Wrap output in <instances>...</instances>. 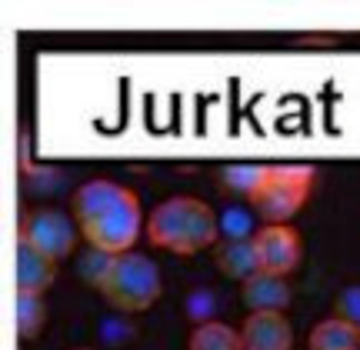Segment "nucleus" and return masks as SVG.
Segmentation results:
<instances>
[{
  "label": "nucleus",
  "instance_id": "obj_4",
  "mask_svg": "<svg viewBox=\"0 0 360 350\" xmlns=\"http://www.w3.org/2000/svg\"><path fill=\"white\" fill-rule=\"evenodd\" d=\"M101 294L117 311L143 313L160 300V294H164V277H160V267H157L147 254L130 250V254H120V257L114 260V267L107 273Z\"/></svg>",
  "mask_w": 360,
  "mask_h": 350
},
{
  "label": "nucleus",
  "instance_id": "obj_8",
  "mask_svg": "<svg viewBox=\"0 0 360 350\" xmlns=\"http://www.w3.org/2000/svg\"><path fill=\"white\" fill-rule=\"evenodd\" d=\"M240 337L247 350H294V327L287 313H247Z\"/></svg>",
  "mask_w": 360,
  "mask_h": 350
},
{
  "label": "nucleus",
  "instance_id": "obj_14",
  "mask_svg": "<svg viewBox=\"0 0 360 350\" xmlns=\"http://www.w3.org/2000/svg\"><path fill=\"white\" fill-rule=\"evenodd\" d=\"M13 320L17 334L24 340H34L47 324V304L37 294H13Z\"/></svg>",
  "mask_w": 360,
  "mask_h": 350
},
{
  "label": "nucleus",
  "instance_id": "obj_13",
  "mask_svg": "<svg viewBox=\"0 0 360 350\" xmlns=\"http://www.w3.org/2000/svg\"><path fill=\"white\" fill-rule=\"evenodd\" d=\"M264 170H267V164H227L220 170V187L231 197L250 200L260 181H264Z\"/></svg>",
  "mask_w": 360,
  "mask_h": 350
},
{
  "label": "nucleus",
  "instance_id": "obj_12",
  "mask_svg": "<svg viewBox=\"0 0 360 350\" xmlns=\"http://www.w3.org/2000/svg\"><path fill=\"white\" fill-rule=\"evenodd\" d=\"M307 350H360V330L340 317H327L310 330Z\"/></svg>",
  "mask_w": 360,
  "mask_h": 350
},
{
  "label": "nucleus",
  "instance_id": "obj_2",
  "mask_svg": "<svg viewBox=\"0 0 360 350\" xmlns=\"http://www.w3.org/2000/svg\"><path fill=\"white\" fill-rule=\"evenodd\" d=\"M143 233L157 250H167L177 257H193L220 240V214L200 197L177 194L160 200L150 210Z\"/></svg>",
  "mask_w": 360,
  "mask_h": 350
},
{
  "label": "nucleus",
  "instance_id": "obj_3",
  "mask_svg": "<svg viewBox=\"0 0 360 350\" xmlns=\"http://www.w3.org/2000/svg\"><path fill=\"white\" fill-rule=\"evenodd\" d=\"M314 190V167L307 164H267L264 181L247 200L260 223H290Z\"/></svg>",
  "mask_w": 360,
  "mask_h": 350
},
{
  "label": "nucleus",
  "instance_id": "obj_11",
  "mask_svg": "<svg viewBox=\"0 0 360 350\" xmlns=\"http://www.w3.org/2000/svg\"><path fill=\"white\" fill-rule=\"evenodd\" d=\"M187 350H247L240 327H231L224 320H200L191 330Z\"/></svg>",
  "mask_w": 360,
  "mask_h": 350
},
{
  "label": "nucleus",
  "instance_id": "obj_15",
  "mask_svg": "<svg viewBox=\"0 0 360 350\" xmlns=\"http://www.w3.org/2000/svg\"><path fill=\"white\" fill-rule=\"evenodd\" d=\"M114 260H117L114 254H103L97 247H87L84 257H80V273H84V280L101 290L103 280H107V273H110V267H114Z\"/></svg>",
  "mask_w": 360,
  "mask_h": 350
},
{
  "label": "nucleus",
  "instance_id": "obj_16",
  "mask_svg": "<svg viewBox=\"0 0 360 350\" xmlns=\"http://www.w3.org/2000/svg\"><path fill=\"white\" fill-rule=\"evenodd\" d=\"M334 317L347 320L360 330V284H347L334 300Z\"/></svg>",
  "mask_w": 360,
  "mask_h": 350
},
{
  "label": "nucleus",
  "instance_id": "obj_9",
  "mask_svg": "<svg viewBox=\"0 0 360 350\" xmlns=\"http://www.w3.org/2000/svg\"><path fill=\"white\" fill-rule=\"evenodd\" d=\"M240 297H244V307L250 313H287L290 307V284H287V277H277V273H264L257 271L250 280L240 284Z\"/></svg>",
  "mask_w": 360,
  "mask_h": 350
},
{
  "label": "nucleus",
  "instance_id": "obj_1",
  "mask_svg": "<svg viewBox=\"0 0 360 350\" xmlns=\"http://www.w3.org/2000/svg\"><path fill=\"white\" fill-rule=\"evenodd\" d=\"M70 214L87 247H97L114 257L130 254L137 237L147 231L141 197L110 177H90L77 183V190L70 197Z\"/></svg>",
  "mask_w": 360,
  "mask_h": 350
},
{
  "label": "nucleus",
  "instance_id": "obj_10",
  "mask_svg": "<svg viewBox=\"0 0 360 350\" xmlns=\"http://www.w3.org/2000/svg\"><path fill=\"white\" fill-rule=\"evenodd\" d=\"M214 260H217V271L224 273V277L237 280V284L250 280V277L260 271L257 250H254V237H250V240H220L217 250H214Z\"/></svg>",
  "mask_w": 360,
  "mask_h": 350
},
{
  "label": "nucleus",
  "instance_id": "obj_5",
  "mask_svg": "<svg viewBox=\"0 0 360 350\" xmlns=\"http://www.w3.org/2000/svg\"><path fill=\"white\" fill-rule=\"evenodd\" d=\"M17 237L60 264V260H67L77 250L80 227H77V221H74V214H67V210H60V207H30L24 217H20Z\"/></svg>",
  "mask_w": 360,
  "mask_h": 350
},
{
  "label": "nucleus",
  "instance_id": "obj_7",
  "mask_svg": "<svg viewBox=\"0 0 360 350\" xmlns=\"http://www.w3.org/2000/svg\"><path fill=\"white\" fill-rule=\"evenodd\" d=\"M57 260L40 254L37 247L17 237V250H13V280H17V294H37L44 297L57 280Z\"/></svg>",
  "mask_w": 360,
  "mask_h": 350
},
{
  "label": "nucleus",
  "instance_id": "obj_17",
  "mask_svg": "<svg viewBox=\"0 0 360 350\" xmlns=\"http://www.w3.org/2000/svg\"><path fill=\"white\" fill-rule=\"evenodd\" d=\"M70 350H94V347H70Z\"/></svg>",
  "mask_w": 360,
  "mask_h": 350
},
{
  "label": "nucleus",
  "instance_id": "obj_6",
  "mask_svg": "<svg viewBox=\"0 0 360 350\" xmlns=\"http://www.w3.org/2000/svg\"><path fill=\"white\" fill-rule=\"evenodd\" d=\"M254 250L264 273L290 277L304 260V240L294 223H260L254 233Z\"/></svg>",
  "mask_w": 360,
  "mask_h": 350
}]
</instances>
